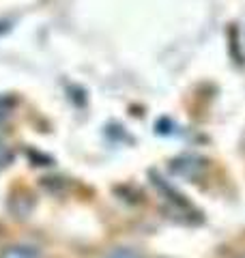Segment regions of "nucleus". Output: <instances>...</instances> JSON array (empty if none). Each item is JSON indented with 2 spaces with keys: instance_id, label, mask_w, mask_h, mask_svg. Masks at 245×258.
Instances as JSON below:
<instances>
[{
  "instance_id": "1",
  "label": "nucleus",
  "mask_w": 245,
  "mask_h": 258,
  "mask_svg": "<svg viewBox=\"0 0 245 258\" xmlns=\"http://www.w3.org/2000/svg\"><path fill=\"white\" fill-rule=\"evenodd\" d=\"M0 258H39V252L32 245H9L0 252Z\"/></svg>"
},
{
  "instance_id": "2",
  "label": "nucleus",
  "mask_w": 245,
  "mask_h": 258,
  "mask_svg": "<svg viewBox=\"0 0 245 258\" xmlns=\"http://www.w3.org/2000/svg\"><path fill=\"white\" fill-rule=\"evenodd\" d=\"M105 258H142V254L138 252V249H132V247H116Z\"/></svg>"
},
{
  "instance_id": "3",
  "label": "nucleus",
  "mask_w": 245,
  "mask_h": 258,
  "mask_svg": "<svg viewBox=\"0 0 245 258\" xmlns=\"http://www.w3.org/2000/svg\"><path fill=\"white\" fill-rule=\"evenodd\" d=\"M9 161H11V151L7 149L3 142H0V168L9 166Z\"/></svg>"
}]
</instances>
